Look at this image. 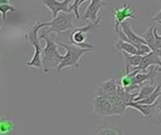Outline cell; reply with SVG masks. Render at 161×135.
I'll use <instances>...</instances> for the list:
<instances>
[{
  "instance_id": "obj_19",
  "label": "cell",
  "mask_w": 161,
  "mask_h": 135,
  "mask_svg": "<svg viewBox=\"0 0 161 135\" xmlns=\"http://www.w3.org/2000/svg\"><path fill=\"white\" fill-rule=\"evenodd\" d=\"M155 89H156V87H154L153 84H150V83L143 86H142L141 89H140V92L137 95V97L134 99V101H142V100H144V99L148 98L154 92Z\"/></svg>"
},
{
  "instance_id": "obj_3",
  "label": "cell",
  "mask_w": 161,
  "mask_h": 135,
  "mask_svg": "<svg viewBox=\"0 0 161 135\" xmlns=\"http://www.w3.org/2000/svg\"><path fill=\"white\" fill-rule=\"evenodd\" d=\"M59 46L63 47L66 51V54L64 55V57L62 59V61L60 62V64L57 67V70L60 71L63 69L66 68H78L79 66V61L80 58L87 53L92 52L93 49H89V48H82L76 45H70V44H66L63 42H58Z\"/></svg>"
},
{
  "instance_id": "obj_7",
  "label": "cell",
  "mask_w": 161,
  "mask_h": 135,
  "mask_svg": "<svg viewBox=\"0 0 161 135\" xmlns=\"http://www.w3.org/2000/svg\"><path fill=\"white\" fill-rule=\"evenodd\" d=\"M92 112L98 117L116 116L113 103L105 96H97L92 101Z\"/></svg>"
},
{
  "instance_id": "obj_24",
  "label": "cell",
  "mask_w": 161,
  "mask_h": 135,
  "mask_svg": "<svg viewBox=\"0 0 161 135\" xmlns=\"http://www.w3.org/2000/svg\"><path fill=\"white\" fill-rule=\"evenodd\" d=\"M80 2H81V0H75L74 1V3H73V5H71V10L72 11H74V13H75V18L76 19H79L80 18V16H79V12H78V7L80 6Z\"/></svg>"
},
{
  "instance_id": "obj_30",
  "label": "cell",
  "mask_w": 161,
  "mask_h": 135,
  "mask_svg": "<svg viewBox=\"0 0 161 135\" xmlns=\"http://www.w3.org/2000/svg\"><path fill=\"white\" fill-rule=\"evenodd\" d=\"M159 70H160V73H161V68H160V69H159Z\"/></svg>"
},
{
  "instance_id": "obj_13",
  "label": "cell",
  "mask_w": 161,
  "mask_h": 135,
  "mask_svg": "<svg viewBox=\"0 0 161 135\" xmlns=\"http://www.w3.org/2000/svg\"><path fill=\"white\" fill-rule=\"evenodd\" d=\"M159 102V99L154 103V104H142V103H138L136 101H130V102H127L126 106L127 107H130V108H134L136 110H138L142 116L145 118H149L152 117V112H153V109L158 106Z\"/></svg>"
},
{
  "instance_id": "obj_2",
  "label": "cell",
  "mask_w": 161,
  "mask_h": 135,
  "mask_svg": "<svg viewBox=\"0 0 161 135\" xmlns=\"http://www.w3.org/2000/svg\"><path fill=\"white\" fill-rule=\"evenodd\" d=\"M45 41V47L42 50V72L47 74L50 72L51 70L57 69V67L62 61L64 55H61L58 53V47L59 46L58 42H56L53 39L47 37V35L42 37Z\"/></svg>"
},
{
  "instance_id": "obj_21",
  "label": "cell",
  "mask_w": 161,
  "mask_h": 135,
  "mask_svg": "<svg viewBox=\"0 0 161 135\" xmlns=\"http://www.w3.org/2000/svg\"><path fill=\"white\" fill-rule=\"evenodd\" d=\"M161 96V86L158 85L156 89L154 90V92L146 99L144 100H142V101H136L138 103H142V104H154Z\"/></svg>"
},
{
  "instance_id": "obj_23",
  "label": "cell",
  "mask_w": 161,
  "mask_h": 135,
  "mask_svg": "<svg viewBox=\"0 0 161 135\" xmlns=\"http://www.w3.org/2000/svg\"><path fill=\"white\" fill-rule=\"evenodd\" d=\"M137 49H138V55H142V56L145 55H147V54H149L152 51L151 48L148 46L147 43H142V44L138 45Z\"/></svg>"
},
{
  "instance_id": "obj_22",
  "label": "cell",
  "mask_w": 161,
  "mask_h": 135,
  "mask_svg": "<svg viewBox=\"0 0 161 135\" xmlns=\"http://www.w3.org/2000/svg\"><path fill=\"white\" fill-rule=\"evenodd\" d=\"M16 8L9 4H0V11L2 13V24L5 23L8 12H14Z\"/></svg>"
},
{
  "instance_id": "obj_9",
  "label": "cell",
  "mask_w": 161,
  "mask_h": 135,
  "mask_svg": "<svg viewBox=\"0 0 161 135\" xmlns=\"http://www.w3.org/2000/svg\"><path fill=\"white\" fill-rule=\"evenodd\" d=\"M108 5V2L103 1V0H92L91 4L88 6L87 9L85 10L84 14H82V18L85 21H90V22H95L97 21L100 16L99 12L101 10V8L103 6Z\"/></svg>"
},
{
  "instance_id": "obj_15",
  "label": "cell",
  "mask_w": 161,
  "mask_h": 135,
  "mask_svg": "<svg viewBox=\"0 0 161 135\" xmlns=\"http://www.w3.org/2000/svg\"><path fill=\"white\" fill-rule=\"evenodd\" d=\"M119 84L116 83L115 79H110L108 81H106L102 84H100L96 90L97 96H105L107 94L115 92L118 89Z\"/></svg>"
},
{
  "instance_id": "obj_4",
  "label": "cell",
  "mask_w": 161,
  "mask_h": 135,
  "mask_svg": "<svg viewBox=\"0 0 161 135\" xmlns=\"http://www.w3.org/2000/svg\"><path fill=\"white\" fill-rule=\"evenodd\" d=\"M73 13L71 12H59L57 17L53 18L51 22L45 23L46 26H49V28L45 31H42L40 38L48 35L52 32L57 33L58 35L62 34L68 30L74 29L73 25Z\"/></svg>"
},
{
  "instance_id": "obj_1",
  "label": "cell",
  "mask_w": 161,
  "mask_h": 135,
  "mask_svg": "<svg viewBox=\"0 0 161 135\" xmlns=\"http://www.w3.org/2000/svg\"><path fill=\"white\" fill-rule=\"evenodd\" d=\"M44 26H46L44 22L37 21L33 25H31L29 28H27L25 30V39L34 48L33 56L31 57V59L29 61H27L25 63L26 68L34 67L36 69L42 70V45H41V42L39 39V37H38V32L40 29H42Z\"/></svg>"
},
{
  "instance_id": "obj_17",
  "label": "cell",
  "mask_w": 161,
  "mask_h": 135,
  "mask_svg": "<svg viewBox=\"0 0 161 135\" xmlns=\"http://www.w3.org/2000/svg\"><path fill=\"white\" fill-rule=\"evenodd\" d=\"M114 48L118 51H122V52H126L128 54L131 55H138V49L137 47L127 41H125L123 39H120L114 44Z\"/></svg>"
},
{
  "instance_id": "obj_20",
  "label": "cell",
  "mask_w": 161,
  "mask_h": 135,
  "mask_svg": "<svg viewBox=\"0 0 161 135\" xmlns=\"http://www.w3.org/2000/svg\"><path fill=\"white\" fill-rule=\"evenodd\" d=\"M93 134H120L121 131H118L117 128H114L112 126H109L108 124H104L101 125L97 128V130L95 132H92Z\"/></svg>"
},
{
  "instance_id": "obj_14",
  "label": "cell",
  "mask_w": 161,
  "mask_h": 135,
  "mask_svg": "<svg viewBox=\"0 0 161 135\" xmlns=\"http://www.w3.org/2000/svg\"><path fill=\"white\" fill-rule=\"evenodd\" d=\"M121 28L122 30L124 31V33L127 36V38L129 39L130 42L132 44H134L136 47H138V45L142 44V43H146V40L142 38V37H140L139 35H137L131 28V25L128 22H124L122 24H121Z\"/></svg>"
},
{
  "instance_id": "obj_16",
  "label": "cell",
  "mask_w": 161,
  "mask_h": 135,
  "mask_svg": "<svg viewBox=\"0 0 161 135\" xmlns=\"http://www.w3.org/2000/svg\"><path fill=\"white\" fill-rule=\"evenodd\" d=\"M155 26L151 25L143 34H142V38L146 40V43L148 44V46L151 48V50L155 53H157L158 55H159L161 56V50H159L157 46L156 43V38H155Z\"/></svg>"
},
{
  "instance_id": "obj_29",
  "label": "cell",
  "mask_w": 161,
  "mask_h": 135,
  "mask_svg": "<svg viewBox=\"0 0 161 135\" xmlns=\"http://www.w3.org/2000/svg\"><path fill=\"white\" fill-rule=\"evenodd\" d=\"M158 23H159V24H161V21H159V22H158Z\"/></svg>"
},
{
  "instance_id": "obj_25",
  "label": "cell",
  "mask_w": 161,
  "mask_h": 135,
  "mask_svg": "<svg viewBox=\"0 0 161 135\" xmlns=\"http://www.w3.org/2000/svg\"><path fill=\"white\" fill-rule=\"evenodd\" d=\"M154 33H155V38H156V43H157V46L158 48L161 50V35H159L158 33V29L155 27V30H154Z\"/></svg>"
},
{
  "instance_id": "obj_6",
  "label": "cell",
  "mask_w": 161,
  "mask_h": 135,
  "mask_svg": "<svg viewBox=\"0 0 161 135\" xmlns=\"http://www.w3.org/2000/svg\"><path fill=\"white\" fill-rule=\"evenodd\" d=\"M136 9L131 5L130 2L124 3L121 8H111V16L114 20V30L116 33L119 32L121 24L126 19H135Z\"/></svg>"
},
{
  "instance_id": "obj_8",
  "label": "cell",
  "mask_w": 161,
  "mask_h": 135,
  "mask_svg": "<svg viewBox=\"0 0 161 135\" xmlns=\"http://www.w3.org/2000/svg\"><path fill=\"white\" fill-rule=\"evenodd\" d=\"M75 0H42V3L51 11L52 19L57 17L59 12H71L70 4Z\"/></svg>"
},
{
  "instance_id": "obj_28",
  "label": "cell",
  "mask_w": 161,
  "mask_h": 135,
  "mask_svg": "<svg viewBox=\"0 0 161 135\" xmlns=\"http://www.w3.org/2000/svg\"><path fill=\"white\" fill-rule=\"evenodd\" d=\"M157 108H158V111H159V115L161 116V102H160V103L158 102V104Z\"/></svg>"
},
{
  "instance_id": "obj_10",
  "label": "cell",
  "mask_w": 161,
  "mask_h": 135,
  "mask_svg": "<svg viewBox=\"0 0 161 135\" xmlns=\"http://www.w3.org/2000/svg\"><path fill=\"white\" fill-rule=\"evenodd\" d=\"M159 72V69H157L155 66H151L148 72H144V70H136V74L134 75V85L138 87H141L142 84L146 82L153 84L155 78L158 75Z\"/></svg>"
},
{
  "instance_id": "obj_12",
  "label": "cell",
  "mask_w": 161,
  "mask_h": 135,
  "mask_svg": "<svg viewBox=\"0 0 161 135\" xmlns=\"http://www.w3.org/2000/svg\"><path fill=\"white\" fill-rule=\"evenodd\" d=\"M123 56L125 63V73H130L131 71L135 70L141 64L142 55H131L126 52H123Z\"/></svg>"
},
{
  "instance_id": "obj_11",
  "label": "cell",
  "mask_w": 161,
  "mask_h": 135,
  "mask_svg": "<svg viewBox=\"0 0 161 135\" xmlns=\"http://www.w3.org/2000/svg\"><path fill=\"white\" fill-rule=\"evenodd\" d=\"M155 65H158L159 68H161V56L159 55H158L157 53L151 51L149 54L142 56V62H141L140 66L136 70H145L149 67L155 66Z\"/></svg>"
},
{
  "instance_id": "obj_26",
  "label": "cell",
  "mask_w": 161,
  "mask_h": 135,
  "mask_svg": "<svg viewBox=\"0 0 161 135\" xmlns=\"http://www.w3.org/2000/svg\"><path fill=\"white\" fill-rule=\"evenodd\" d=\"M152 21L153 22H159L161 21V9L158 12V13H156L153 17H152Z\"/></svg>"
},
{
  "instance_id": "obj_18",
  "label": "cell",
  "mask_w": 161,
  "mask_h": 135,
  "mask_svg": "<svg viewBox=\"0 0 161 135\" xmlns=\"http://www.w3.org/2000/svg\"><path fill=\"white\" fill-rule=\"evenodd\" d=\"M15 128L14 121L9 117H1L0 121V133L2 135L10 133Z\"/></svg>"
},
{
  "instance_id": "obj_27",
  "label": "cell",
  "mask_w": 161,
  "mask_h": 135,
  "mask_svg": "<svg viewBox=\"0 0 161 135\" xmlns=\"http://www.w3.org/2000/svg\"><path fill=\"white\" fill-rule=\"evenodd\" d=\"M0 4H9V0H0Z\"/></svg>"
},
{
  "instance_id": "obj_5",
  "label": "cell",
  "mask_w": 161,
  "mask_h": 135,
  "mask_svg": "<svg viewBox=\"0 0 161 135\" xmlns=\"http://www.w3.org/2000/svg\"><path fill=\"white\" fill-rule=\"evenodd\" d=\"M101 23V17L95 21V22H91L88 24L81 26V27H75L72 30L70 34V41L72 44L82 47V48H89V49H94L95 45L94 44H89L86 43V39L87 35L91 33L92 30H95L99 27Z\"/></svg>"
}]
</instances>
